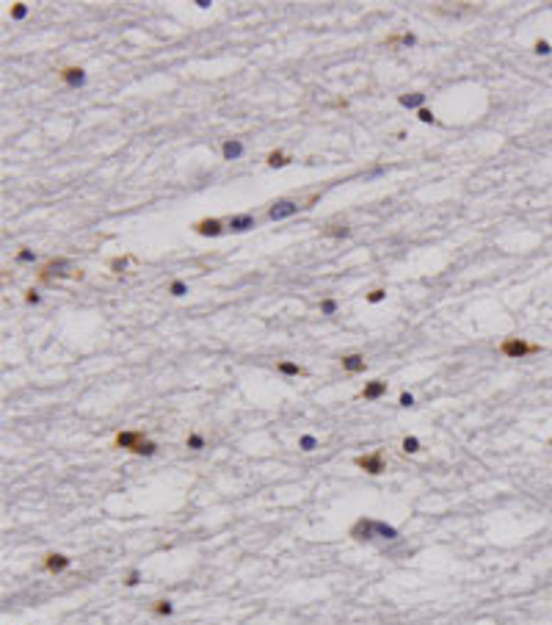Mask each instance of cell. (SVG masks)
Instances as JSON below:
<instances>
[{
    "label": "cell",
    "instance_id": "1",
    "mask_svg": "<svg viewBox=\"0 0 552 625\" xmlns=\"http://www.w3.org/2000/svg\"><path fill=\"white\" fill-rule=\"evenodd\" d=\"M83 269L72 266L69 257H50V260H44L42 266H39V282L50 285L56 280H83Z\"/></svg>",
    "mask_w": 552,
    "mask_h": 625
},
{
    "label": "cell",
    "instance_id": "2",
    "mask_svg": "<svg viewBox=\"0 0 552 625\" xmlns=\"http://www.w3.org/2000/svg\"><path fill=\"white\" fill-rule=\"evenodd\" d=\"M497 351L508 360H524V357L541 354V343H530V341H524V338H502Z\"/></svg>",
    "mask_w": 552,
    "mask_h": 625
},
{
    "label": "cell",
    "instance_id": "3",
    "mask_svg": "<svg viewBox=\"0 0 552 625\" xmlns=\"http://www.w3.org/2000/svg\"><path fill=\"white\" fill-rule=\"evenodd\" d=\"M298 210H306V196L304 199H290V196H284V199H276L268 205V219L271 221H282V219H290V216H296Z\"/></svg>",
    "mask_w": 552,
    "mask_h": 625
},
{
    "label": "cell",
    "instance_id": "4",
    "mask_svg": "<svg viewBox=\"0 0 552 625\" xmlns=\"http://www.w3.org/2000/svg\"><path fill=\"white\" fill-rule=\"evenodd\" d=\"M353 465H356L359 471H365L367 476H381V473L387 471V459H384V451H381V448H376V451H370V454L353 457Z\"/></svg>",
    "mask_w": 552,
    "mask_h": 625
},
{
    "label": "cell",
    "instance_id": "5",
    "mask_svg": "<svg viewBox=\"0 0 552 625\" xmlns=\"http://www.w3.org/2000/svg\"><path fill=\"white\" fill-rule=\"evenodd\" d=\"M190 230L196 235H202V238H221L229 227H227V219H199L190 224Z\"/></svg>",
    "mask_w": 552,
    "mask_h": 625
},
{
    "label": "cell",
    "instance_id": "6",
    "mask_svg": "<svg viewBox=\"0 0 552 625\" xmlns=\"http://www.w3.org/2000/svg\"><path fill=\"white\" fill-rule=\"evenodd\" d=\"M147 440V432L144 429H122L113 434V448H122V451L130 454L135 445H141Z\"/></svg>",
    "mask_w": 552,
    "mask_h": 625
},
{
    "label": "cell",
    "instance_id": "7",
    "mask_svg": "<svg viewBox=\"0 0 552 625\" xmlns=\"http://www.w3.org/2000/svg\"><path fill=\"white\" fill-rule=\"evenodd\" d=\"M387 390H390V382H384V379H370V382H365V387L359 390L356 398H362V401H378L381 396H387Z\"/></svg>",
    "mask_w": 552,
    "mask_h": 625
},
{
    "label": "cell",
    "instance_id": "8",
    "mask_svg": "<svg viewBox=\"0 0 552 625\" xmlns=\"http://www.w3.org/2000/svg\"><path fill=\"white\" fill-rule=\"evenodd\" d=\"M56 72H58L61 83H66L69 89H78V86L86 83V70L83 66H58Z\"/></svg>",
    "mask_w": 552,
    "mask_h": 625
},
{
    "label": "cell",
    "instance_id": "9",
    "mask_svg": "<svg viewBox=\"0 0 552 625\" xmlns=\"http://www.w3.org/2000/svg\"><path fill=\"white\" fill-rule=\"evenodd\" d=\"M351 537L356 542H370L373 537H376V520H373V518H359L351 526Z\"/></svg>",
    "mask_w": 552,
    "mask_h": 625
},
{
    "label": "cell",
    "instance_id": "10",
    "mask_svg": "<svg viewBox=\"0 0 552 625\" xmlns=\"http://www.w3.org/2000/svg\"><path fill=\"white\" fill-rule=\"evenodd\" d=\"M69 567H72V559L66 553H47L42 559V570L44 573H53V575L64 573V570H69Z\"/></svg>",
    "mask_w": 552,
    "mask_h": 625
},
{
    "label": "cell",
    "instance_id": "11",
    "mask_svg": "<svg viewBox=\"0 0 552 625\" xmlns=\"http://www.w3.org/2000/svg\"><path fill=\"white\" fill-rule=\"evenodd\" d=\"M340 365H343L345 373H365L367 360H365V354H359V351H351V354L340 357Z\"/></svg>",
    "mask_w": 552,
    "mask_h": 625
},
{
    "label": "cell",
    "instance_id": "12",
    "mask_svg": "<svg viewBox=\"0 0 552 625\" xmlns=\"http://www.w3.org/2000/svg\"><path fill=\"white\" fill-rule=\"evenodd\" d=\"M227 227L229 233H249L251 227H257V219L251 213H235L227 219Z\"/></svg>",
    "mask_w": 552,
    "mask_h": 625
},
{
    "label": "cell",
    "instance_id": "13",
    "mask_svg": "<svg viewBox=\"0 0 552 625\" xmlns=\"http://www.w3.org/2000/svg\"><path fill=\"white\" fill-rule=\"evenodd\" d=\"M353 233V230L348 227V224H337V221H329L320 227V235L323 238H348V235Z\"/></svg>",
    "mask_w": 552,
    "mask_h": 625
},
{
    "label": "cell",
    "instance_id": "14",
    "mask_svg": "<svg viewBox=\"0 0 552 625\" xmlns=\"http://www.w3.org/2000/svg\"><path fill=\"white\" fill-rule=\"evenodd\" d=\"M276 373H282V376H306V371L304 365H298V363H293V360H279L276 363Z\"/></svg>",
    "mask_w": 552,
    "mask_h": 625
},
{
    "label": "cell",
    "instance_id": "15",
    "mask_svg": "<svg viewBox=\"0 0 552 625\" xmlns=\"http://www.w3.org/2000/svg\"><path fill=\"white\" fill-rule=\"evenodd\" d=\"M221 155H224V161H235V158H241L243 155V141L241 139H227L221 144Z\"/></svg>",
    "mask_w": 552,
    "mask_h": 625
},
{
    "label": "cell",
    "instance_id": "16",
    "mask_svg": "<svg viewBox=\"0 0 552 625\" xmlns=\"http://www.w3.org/2000/svg\"><path fill=\"white\" fill-rule=\"evenodd\" d=\"M149 614L152 617H172L174 614V603L169 597H160V600H152L149 603Z\"/></svg>",
    "mask_w": 552,
    "mask_h": 625
},
{
    "label": "cell",
    "instance_id": "17",
    "mask_svg": "<svg viewBox=\"0 0 552 625\" xmlns=\"http://www.w3.org/2000/svg\"><path fill=\"white\" fill-rule=\"evenodd\" d=\"M265 164H268L271 169H282V166L293 164V155L282 152V149H274V152H268V158H265Z\"/></svg>",
    "mask_w": 552,
    "mask_h": 625
},
{
    "label": "cell",
    "instance_id": "18",
    "mask_svg": "<svg viewBox=\"0 0 552 625\" xmlns=\"http://www.w3.org/2000/svg\"><path fill=\"white\" fill-rule=\"evenodd\" d=\"M398 103L403 108H422V103H425V94L422 92H412V94H400Z\"/></svg>",
    "mask_w": 552,
    "mask_h": 625
},
{
    "label": "cell",
    "instance_id": "19",
    "mask_svg": "<svg viewBox=\"0 0 552 625\" xmlns=\"http://www.w3.org/2000/svg\"><path fill=\"white\" fill-rule=\"evenodd\" d=\"M130 454H133V457H155V454H158V443L147 437L144 443H141V445H135Z\"/></svg>",
    "mask_w": 552,
    "mask_h": 625
},
{
    "label": "cell",
    "instance_id": "20",
    "mask_svg": "<svg viewBox=\"0 0 552 625\" xmlns=\"http://www.w3.org/2000/svg\"><path fill=\"white\" fill-rule=\"evenodd\" d=\"M204 445H207V443H204V434L202 432H188L185 434V448H190V451H202Z\"/></svg>",
    "mask_w": 552,
    "mask_h": 625
},
{
    "label": "cell",
    "instance_id": "21",
    "mask_svg": "<svg viewBox=\"0 0 552 625\" xmlns=\"http://www.w3.org/2000/svg\"><path fill=\"white\" fill-rule=\"evenodd\" d=\"M400 448H403V454H420L422 451V443L414 434H406L403 440H400Z\"/></svg>",
    "mask_w": 552,
    "mask_h": 625
},
{
    "label": "cell",
    "instance_id": "22",
    "mask_svg": "<svg viewBox=\"0 0 552 625\" xmlns=\"http://www.w3.org/2000/svg\"><path fill=\"white\" fill-rule=\"evenodd\" d=\"M376 534L381 537V540H398V537H400L398 528L387 526V523H381V520H376Z\"/></svg>",
    "mask_w": 552,
    "mask_h": 625
},
{
    "label": "cell",
    "instance_id": "23",
    "mask_svg": "<svg viewBox=\"0 0 552 625\" xmlns=\"http://www.w3.org/2000/svg\"><path fill=\"white\" fill-rule=\"evenodd\" d=\"M122 584H125L127 589H133V587H138L141 584V570L138 567H133V570H127L125 573V578H122Z\"/></svg>",
    "mask_w": 552,
    "mask_h": 625
},
{
    "label": "cell",
    "instance_id": "24",
    "mask_svg": "<svg viewBox=\"0 0 552 625\" xmlns=\"http://www.w3.org/2000/svg\"><path fill=\"white\" fill-rule=\"evenodd\" d=\"M298 448L306 451V454L315 451V448H318V437H315V434H301V437H298Z\"/></svg>",
    "mask_w": 552,
    "mask_h": 625
},
{
    "label": "cell",
    "instance_id": "25",
    "mask_svg": "<svg viewBox=\"0 0 552 625\" xmlns=\"http://www.w3.org/2000/svg\"><path fill=\"white\" fill-rule=\"evenodd\" d=\"M387 299V291L384 288H373L370 294H365V302L367 304H378V302H384Z\"/></svg>",
    "mask_w": 552,
    "mask_h": 625
},
{
    "label": "cell",
    "instance_id": "26",
    "mask_svg": "<svg viewBox=\"0 0 552 625\" xmlns=\"http://www.w3.org/2000/svg\"><path fill=\"white\" fill-rule=\"evenodd\" d=\"M169 294H172V296H177V299H180V296H185V294H188V285H185V282H182V280H174L172 285H169Z\"/></svg>",
    "mask_w": 552,
    "mask_h": 625
},
{
    "label": "cell",
    "instance_id": "27",
    "mask_svg": "<svg viewBox=\"0 0 552 625\" xmlns=\"http://www.w3.org/2000/svg\"><path fill=\"white\" fill-rule=\"evenodd\" d=\"M320 312H323V316H334L337 312V299H323V302H320Z\"/></svg>",
    "mask_w": 552,
    "mask_h": 625
},
{
    "label": "cell",
    "instance_id": "28",
    "mask_svg": "<svg viewBox=\"0 0 552 625\" xmlns=\"http://www.w3.org/2000/svg\"><path fill=\"white\" fill-rule=\"evenodd\" d=\"M9 14H11V19H22L25 14H28V6H25V3H11Z\"/></svg>",
    "mask_w": 552,
    "mask_h": 625
},
{
    "label": "cell",
    "instance_id": "29",
    "mask_svg": "<svg viewBox=\"0 0 552 625\" xmlns=\"http://www.w3.org/2000/svg\"><path fill=\"white\" fill-rule=\"evenodd\" d=\"M17 260H19V263H33V260H36V252H33V249H28V247H22V249L17 252Z\"/></svg>",
    "mask_w": 552,
    "mask_h": 625
},
{
    "label": "cell",
    "instance_id": "30",
    "mask_svg": "<svg viewBox=\"0 0 552 625\" xmlns=\"http://www.w3.org/2000/svg\"><path fill=\"white\" fill-rule=\"evenodd\" d=\"M127 260H130V257H111V260H108V266L116 271V274H122V269L127 266Z\"/></svg>",
    "mask_w": 552,
    "mask_h": 625
},
{
    "label": "cell",
    "instance_id": "31",
    "mask_svg": "<svg viewBox=\"0 0 552 625\" xmlns=\"http://www.w3.org/2000/svg\"><path fill=\"white\" fill-rule=\"evenodd\" d=\"M384 44L390 47V50H395L398 44H403V33H390V36L384 39Z\"/></svg>",
    "mask_w": 552,
    "mask_h": 625
},
{
    "label": "cell",
    "instance_id": "32",
    "mask_svg": "<svg viewBox=\"0 0 552 625\" xmlns=\"http://www.w3.org/2000/svg\"><path fill=\"white\" fill-rule=\"evenodd\" d=\"M533 53H538V56H549V53H552V47H549V42L538 39V42L533 44Z\"/></svg>",
    "mask_w": 552,
    "mask_h": 625
},
{
    "label": "cell",
    "instance_id": "33",
    "mask_svg": "<svg viewBox=\"0 0 552 625\" xmlns=\"http://www.w3.org/2000/svg\"><path fill=\"white\" fill-rule=\"evenodd\" d=\"M417 119L425 122V125H431V122H434V111H431V108H417Z\"/></svg>",
    "mask_w": 552,
    "mask_h": 625
},
{
    "label": "cell",
    "instance_id": "34",
    "mask_svg": "<svg viewBox=\"0 0 552 625\" xmlns=\"http://www.w3.org/2000/svg\"><path fill=\"white\" fill-rule=\"evenodd\" d=\"M398 404H400V407H406V410H409V407H414V396H412L409 390H403V393H400V398H398Z\"/></svg>",
    "mask_w": 552,
    "mask_h": 625
},
{
    "label": "cell",
    "instance_id": "35",
    "mask_svg": "<svg viewBox=\"0 0 552 625\" xmlns=\"http://www.w3.org/2000/svg\"><path fill=\"white\" fill-rule=\"evenodd\" d=\"M25 302H28V304H39V302H42V296H39V291H36V288L25 291Z\"/></svg>",
    "mask_w": 552,
    "mask_h": 625
},
{
    "label": "cell",
    "instance_id": "36",
    "mask_svg": "<svg viewBox=\"0 0 552 625\" xmlns=\"http://www.w3.org/2000/svg\"><path fill=\"white\" fill-rule=\"evenodd\" d=\"M403 44H406V47L417 44V36H414V33H403Z\"/></svg>",
    "mask_w": 552,
    "mask_h": 625
},
{
    "label": "cell",
    "instance_id": "37",
    "mask_svg": "<svg viewBox=\"0 0 552 625\" xmlns=\"http://www.w3.org/2000/svg\"><path fill=\"white\" fill-rule=\"evenodd\" d=\"M331 105H334V108H348V100L337 97V100H334V103H331Z\"/></svg>",
    "mask_w": 552,
    "mask_h": 625
}]
</instances>
